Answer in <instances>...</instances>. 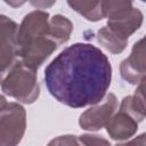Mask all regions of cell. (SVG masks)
<instances>
[{
	"label": "cell",
	"instance_id": "6da1fadb",
	"mask_svg": "<svg viewBox=\"0 0 146 146\" xmlns=\"http://www.w3.org/2000/svg\"><path fill=\"white\" fill-rule=\"evenodd\" d=\"M111 81L110 59L91 43L78 42L65 48L44 70L49 94L72 108L92 106L103 100Z\"/></svg>",
	"mask_w": 146,
	"mask_h": 146
},
{
	"label": "cell",
	"instance_id": "7a4b0ae2",
	"mask_svg": "<svg viewBox=\"0 0 146 146\" xmlns=\"http://www.w3.org/2000/svg\"><path fill=\"white\" fill-rule=\"evenodd\" d=\"M1 90L23 104L34 103L40 95L36 71L25 66L19 59L0 75Z\"/></svg>",
	"mask_w": 146,
	"mask_h": 146
},
{
	"label": "cell",
	"instance_id": "3957f363",
	"mask_svg": "<svg viewBox=\"0 0 146 146\" xmlns=\"http://www.w3.org/2000/svg\"><path fill=\"white\" fill-rule=\"evenodd\" d=\"M26 130V112L18 103H9L0 113V146H17Z\"/></svg>",
	"mask_w": 146,
	"mask_h": 146
},
{
	"label": "cell",
	"instance_id": "277c9868",
	"mask_svg": "<svg viewBox=\"0 0 146 146\" xmlns=\"http://www.w3.org/2000/svg\"><path fill=\"white\" fill-rule=\"evenodd\" d=\"M119 106L114 94H107L103 100L90 106L79 117V124L83 130L96 131L106 125Z\"/></svg>",
	"mask_w": 146,
	"mask_h": 146
},
{
	"label": "cell",
	"instance_id": "5b68a950",
	"mask_svg": "<svg viewBox=\"0 0 146 146\" xmlns=\"http://www.w3.org/2000/svg\"><path fill=\"white\" fill-rule=\"evenodd\" d=\"M18 25L6 15H0V75L8 71L17 60Z\"/></svg>",
	"mask_w": 146,
	"mask_h": 146
},
{
	"label": "cell",
	"instance_id": "8992f818",
	"mask_svg": "<svg viewBox=\"0 0 146 146\" xmlns=\"http://www.w3.org/2000/svg\"><path fill=\"white\" fill-rule=\"evenodd\" d=\"M49 14L44 10H33L24 16L18 26L16 43L17 48L42 36H48Z\"/></svg>",
	"mask_w": 146,
	"mask_h": 146
},
{
	"label": "cell",
	"instance_id": "52a82bcc",
	"mask_svg": "<svg viewBox=\"0 0 146 146\" xmlns=\"http://www.w3.org/2000/svg\"><path fill=\"white\" fill-rule=\"evenodd\" d=\"M57 47L58 46L49 39V36H42L17 48L18 59L25 66L38 71V68L57 49Z\"/></svg>",
	"mask_w": 146,
	"mask_h": 146
},
{
	"label": "cell",
	"instance_id": "ba28073f",
	"mask_svg": "<svg viewBox=\"0 0 146 146\" xmlns=\"http://www.w3.org/2000/svg\"><path fill=\"white\" fill-rule=\"evenodd\" d=\"M144 38L138 40L129 55L120 65V74L122 79L130 84H139L145 79V44Z\"/></svg>",
	"mask_w": 146,
	"mask_h": 146
},
{
	"label": "cell",
	"instance_id": "9c48e42d",
	"mask_svg": "<svg viewBox=\"0 0 146 146\" xmlns=\"http://www.w3.org/2000/svg\"><path fill=\"white\" fill-rule=\"evenodd\" d=\"M107 133L114 140H125L132 137L138 130V122L127 113L115 112L105 125Z\"/></svg>",
	"mask_w": 146,
	"mask_h": 146
},
{
	"label": "cell",
	"instance_id": "30bf717a",
	"mask_svg": "<svg viewBox=\"0 0 146 146\" xmlns=\"http://www.w3.org/2000/svg\"><path fill=\"white\" fill-rule=\"evenodd\" d=\"M143 13L138 8H132L128 14L112 21H107V27L117 34L119 36L128 40V38L133 34L143 24Z\"/></svg>",
	"mask_w": 146,
	"mask_h": 146
},
{
	"label": "cell",
	"instance_id": "8fae6325",
	"mask_svg": "<svg viewBox=\"0 0 146 146\" xmlns=\"http://www.w3.org/2000/svg\"><path fill=\"white\" fill-rule=\"evenodd\" d=\"M144 82L145 79L137 84V89L132 96H127L122 99L120 110L130 115L135 121L141 122L146 115L145 108V96H144Z\"/></svg>",
	"mask_w": 146,
	"mask_h": 146
},
{
	"label": "cell",
	"instance_id": "7c38bea8",
	"mask_svg": "<svg viewBox=\"0 0 146 146\" xmlns=\"http://www.w3.org/2000/svg\"><path fill=\"white\" fill-rule=\"evenodd\" d=\"M73 32V23L60 14H57L49 18V29L48 36L57 46L66 43L70 40V36Z\"/></svg>",
	"mask_w": 146,
	"mask_h": 146
},
{
	"label": "cell",
	"instance_id": "4fadbf2b",
	"mask_svg": "<svg viewBox=\"0 0 146 146\" xmlns=\"http://www.w3.org/2000/svg\"><path fill=\"white\" fill-rule=\"evenodd\" d=\"M98 43L108 50L112 54H120L127 48L128 40L119 36L114 32H112L107 26H103L98 30L96 34Z\"/></svg>",
	"mask_w": 146,
	"mask_h": 146
},
{
	"label": "cell",
	"instance_id": "5bb4252c",
	"mask_svg": "<svg viewBox=\"0 0 146 146\" xmlns=\"http://www.w3.org/2000/svg\"><path fill=\"white\" fill-rule=\"evenodd\" d=\"M67 5L89 22H98L104 18L103 1H67Z\"/></svg>",
	"mask_w": 146,
	"mask_h": 146
},
{
	"label": "cell",
	"instance_id": "9a60e30c",
	"mask_svg": "<svg viewBox=\"0 0 146 146\" xmlns=\"http://www.w3.org/2000/svg\"><path fill=\"white\" fill-rule=\"evenodd\" d=\"M79 140L83 146H112L106 138L99 135L84 133L79 137Z\"/></svg>",
	"mask_w": 146,
	"mask_h": 146
},
{
	"label": "cell",
	"instance_id": "2e32d148",
	"mask_svg": "<svg viewBox=\"0 0 146 146\" xmlns=\"http://www.w3.org/2000/svg\"><path fill=\"white\" fill-rule=\"evenodd\" d=\"M47 146H82L79 138L73 135H64L58 136L51 139Z\"/></svg>",
	"mask_w": 146,
	"mask_h": 146
},
{
	"label": "cell",
	"instance_id": "e0dca14e",
	"mask_svg": "<svg viewBox=\"0 0 146 146\" xmlns=\"http://www.w3.org/2000/svg\"><path fill=\"white\" fill-rule=\"evenodd\" d=\"M146 145V136L145 133H140L139 136L135 137L133 139L125 141V143H120L114 146H145Z\"/></svg>",
	"mask_w": 146,
	"mask_h": 146
},
{
	"label": "cell",
	"instance_id": "ac0fdd59",
	"mask_svg": "<svg viewBox=\"0 0 146 146\" xmlns=\"http://www.w3.org/2000/svg\"><path fill=\"white\" fill-rule=\"evenodd\" d=\"M8 104H9V103L7 102L6 97L0 94V113H2V112L6 110V107L8 106Z\"/></svg>",
	"mask_w": 146,
	"mask_h": 146
},
{
	"label": "cell",
	"instance_id": "d6986e66",
	"mask_svg": "<svg viewBox=\"0 0 146 146\" xmlns=\"http://www.w3.org/2000/svg\"><path fill=\"white\" fill-rule=\"evenodd\" d=\"M54 3H55V2H48V3H47V2H38V1H36V2L32 1V2H31V5H32V6L36 7V9H39V8H40V6H42V7H46V8H47V7H49V6L54 5Z\"/></svg>",
	"mask_w": 146,
	"mask_h": 146
}]
</instances>
